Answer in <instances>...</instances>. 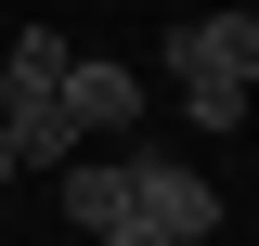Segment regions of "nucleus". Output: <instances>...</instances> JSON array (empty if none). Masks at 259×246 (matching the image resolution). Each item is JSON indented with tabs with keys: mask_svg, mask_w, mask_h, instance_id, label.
Listing matches in <instances>:
<instances>
[{
	"mask_svg": "<svg viewBox=\"0 0 259 246\" xmlns=\"http://www.w3.org/2000/svg\"><path fill=\"white\" fill-rule=\"evenodd\" d=\"M130 220L156 246H207L221 233V182H194L182 155H130Z\"/></svg>",
	"mask_w": 259,
	"mask_h": 246,
	"instance_id": "f257e3e1",
	"label": "nucleus"
},
{
	"mask_svg": "<svg viewBox=\"0 0 259 246\" xmlns=\"http://www.w3.org/2000/svg\"><path fill=\"white\" fill-rule=\"evenodd\" d=\"M52 104H65L78 130H130V117H143V78H130V65H104V52H65Z\"/></svg>",
	"mask_w": 259,
	"mask_h": 246,
	"instance_id": "f03ea898",
	"label": "nucleus"
},
{
	"mask_svg": "<svg viewBox=\"0 0 259 246\" xmlns=\"http://www.w3.org/2000/svg\"><path fill=\"white\" fill-rule=\"evenodd\" d=\"M259 78V13H194V26H168V78Z\"/></svg>",
	"mask_w": 259,
	"mask_h": 246,
	"instance_id": "7ed1b4c3",
	"label": "nucleus"
},
{
	"mask_svg": "<svg viewBox=\"0 0 259 246\" xmlns=\"http://www.w3.org/2000/svg\"><path fill=\"white\" fill-rule=\"evenodd\" d=\"M52 194H65V220H78V233H117V220H130V155H65Z\"/></svg>",
	"mask_w": 259,
	"mask_h": 246,
	"instance_id": "20e7f679",
	"label": "nucleus"
},
{
	"mask_svg": "<svg viewBox=\"0 0 259 246\" xmlns=\"http://www.w3.org/2000/svg\"><path fill=\"white\" fill-rule=\"evenodd\" d=\"M52 78H65V39H52V26H26L13 52H0V117H26V104H52Z\"/></svg>",
	"mask_w": 259,
	"mask_h": 246,
	"instance_id": "39448f33",
	"label": "nucleus"
},
{
	"mask_svg": "<svg viewBox=\"0 0 259 246\" xmlns=\"http://www.w3.org/2000/svg\"><path fill=\"white\" fill-rule=\"evenodd\" d=\"M0 143H13V169H39V182H52L65 155H78V117H65V104H26V117H0Z\"/></svg>",
	"mask_w": 259,
	"mask_h": 246,
	"instance_id": "423d86ee",
	"label": "nucleus"
},
{
	"mask_svg": "<svg viewBox=\"0 0 259 246\" xmlns=\"http://www.w3.org/2000/svg\"><path fill=\"white\" fill-rule=\"evenodd\" d=\"M182 117L194 130H246V78H207V65H194L182 78Z\"/></svg>",
	"mask_w": 259,
	"mask_h": 246,
	"instance_id": "0eeeda50",
	"label": "nucleus"
},
{
	"mask_svg": "<svg viewBox=\"0 0 259 246\" xmlns=\"http://www.w3.org/2000/svg\"><path fill=\"white\" fill-rule=\"evenodd\" d=\"M91 246H156V233H143V220H117V233H91Z\"/></svg>",
	"mask_w": 259,
	"mask_h": 246,
	"instance_id": "6e6552de",
	"label": "nucleus"
},
{
	"mask_svg": "<svg viewBox=\"0 0 259 246\" xmlns=\"http://www.w3.org/2000/svg\"><path fill=\"white\" fill-rule=\"evenodd\" d=\"M0 182H13V143H0Z\"/></svg>",
	"mask_w": 259,
	"mask_h": 246,
	"instance_id": "1a4fd4ad",
	"label": "nucleus"
}]
</instances>
